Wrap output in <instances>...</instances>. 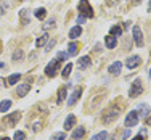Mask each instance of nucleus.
I'll return each mask as SVG.
<instances>
[{
	"label": "nucleus",
	"mask_w": 151,
	"mask_h": 140,
	"mask_svg": "<svg viewBox=\"0 0 151 140\" xmlns=\"http://www.w3.org/2000/svg\"><path fill=\"white\" fill-rule=\"evenodd\" d=\"M39 127H40V124H39V123L34 124V131H39Z\"/></svg>",
	"instance_id": "39"
},
{
	"label": "nucleus",
	"mask_w": 151,
	"mask_h": 140,
	"mask_svg": "<svg viewBox=\"0 0 151 140\" xmlns=\"http://www.w3.org/2000/svg\"><path fill=\"white\" fill-rule=\"evenodd\" d=\"M68 55H69V56H76V55H77V44H76V42H71V44L68 45Z\"/></svg>",
	"instance_id": "19"
},
{
	"label": "nucleus",
	"mask_w": 151,
	"mask_h": 140,
	"mask_svg": "<svg viewBox=\"0 0 151 140\" xmlns=\"http://www.w3.org/2000/svg\"><path fill=\"white\" fill-rule=\"evenodd\" d=\"M71 71H73V64H71V63H68L66 66L63 68V71H61V76L68 79V77H69V74H71Z\"/></svg>",
	"instance_id": "23"
},
{
	"label": "nucleus",
	"mask_w": 151,
	"mask_h": 140,
	"mask_svg": "<svg viewBox=\"0 0 151 140\" xmlns=\"http://www.w3.org/2000/svg\"><path fill=\"white\" fill-rule=\"evenodd\" d=\"M56 60H58L60 63H61V61H66V60H68V52H58Z\"/></svg>",
	"instance_id": "31"
},
{
	"label": "nucleus",
	"mask_w": 151,
	"mask_h": 140,
	"mask_svg": "<svg viewBox=\"0 0 151 140\" xmlns=\"http://www.w3.org/2000/svg\"><path fill=\"white\" fill-rule=\"evenodd\" d=\"M140 135H143V137H146V135H148V131H146V129H142V131H140Z\"/></svg>",
	"instance_id": "36"
},
{
	"label": "nucleus",
	"mask_w": 151,
	"mask_h": 140,
	"mask_svg": "<svg viewBox=\"0 0 151 140\" xmlns=\"http://www.w3.org/2000/svg\"><path fill=\"white\" fill-rule=\"evenodd\" d=\"M150 13H151V2H150Z\"/></svg>",
	"instance_id": "43"
},
{
	"label": "nucleus",
	"mask_w": 151,
	"mask_h": 140,
	"mask_svg": "<svg viewBox=\"0 0 151 140\" xmlns=\"http://www.w3.org/2000/svg\"><path fill=\"white\" fill-rule=\"evenodd\" d=\"M142 93H143L142 81H140V79H135V81L132 82V85H130V90H129V97H132V98H137V97H140Z\"/></svg>",
	"instance_id": "3"
},
{
	"label": "nucleus",
	"mask_w": 151,
	"mask_h": 140,
	"mask_svg": "<svg viewBox=\"0 0 151 140\" xmlns=\"http://www.w3.org/2000/svg\"><path fill=\"white\" fill-rule=\"evenodd\" d=\"M84 135H85V129H84V127L74 129V132H73V139H74V140H79V139H82Z\"/></svg>",
	"instance_id": "18"
},
{
	"label": "nucleus",
	"mask_w": 151,
	"mask_h": 140,
	"mask_svg": "<svg viewBox=\"0 0 151 140\" xmlns=\"http://www.w3.org/2000/svg\"><path fill=\"white\" fill-rule=\"evenodd\" d=\"M55 23H56L55 18H50V19L44 24V29H50V27H53V26H55Z\"/></svg>",
	"instance_id": "32"
},
{
	"label": "nucleus",
	"mask_w": 151,
	"mask_h": 140,
	"mask_svg": "<svg viewBox=\"0 0 151 140\" xmlns=\"http://www.w3.org/2000/svg\"><path fill=\"white\" fill-rule=\"evenodd\" d=\"M34 16L37 18V19H44V18L47 16V12H45V8H37L34 12Z\"/></svg>",
	"instance_id": "25"
},
{
	"label": "nucleus",
	"mask_w": 151,
	"mask_h": 140,
	"mask_svg": "<svg viewBox=\"0 0 151 140\" xmlns=\"http://www.w3.org/2000/svg\"><path fill=\"white\" fill-rule=\"evenodd\" d=\"M58 71H60V61H58L56 58L52 60V61H50V63L45 66V74H47L48 77H55V74L58 73Z\"/></svg>",
	"instance_id": "4"
},
{
	"label": "nucleus",
	"mask_w": 151,
	"mask_h": 140,
	"mask_svg": "<svg viewBox=\"0 0 151 140\" xmlns=\"http://www.w3.org/2000/svg\"><path fill=\"white\" fill-rule=\"evenodd\" d=\"M23 58H24V53H23V50H16V52L12 55V60H13V61H21Z\"/></svg>",
	"instance_id": "24"
},
{
	"label": "nucleus",
	"mask_w": 151,
	"mask_h": 140,
	"mask_svg": "<svg viewBox=\"0 0 151 140\" xmlns=\"http://www.w3.org/2000/svg\"><path fill=\"white\" fill-rule=\"evenodd\" d=\"M138 64H142V58H140L138 55L129 56V58L125 60V66H127L129 69H137V68H138Z\"/></svg>",
	"instance_id": "6"
},
{
	"label": "nucleus",
	"mask_w": 151,
	"mask_h": 140,
	"mask_svg": "<svg viewBox=\"0 0 151 140\" xmlns=\"http://www.w3.org/2000/svg\"><path fill=\"white\" fill-rule=\"evenodd\" d=\"M5 68H6V64L3 61H0V69H5Z\"/></svg>",
	"instance_id": "37"
},
{
	"label": "nucleus",
	"mask_w": 151,
	"mask_h": 140,
	"mask_svg": "<svg viewBox=\"0 0 151 140\" xmlns=\"http://www.w3.org/2000/svg\"><path fill=\"white\" fill-rule=\"evenodd\" d=\"M74 126H76V116L74 114H69V116L66 118V121H64V129H66V131H71Z\"/></svg>",
	"instance_id": "13"
},
{
	"label": "nucleus",
	"mask_w": 151,
	"mask_h": 140,
	"mask_svg": "<svg viewBox=\"0 0 151 140\" xmlns=\"http://www.w3.org/2000/svg\"><path fill=\"white\" fill-rule=\"evenodd\" d=\"M55 44H56V40H55V39H52V40H50L48 44H47V48H45V50H47V52H50V50H52L53 47H55Z\"/></svg>",
	"instance_id": "33"
},
{
	"label": "nucleus",
	"mask_w": 151,
	"mask_h": 140,
	"mask_svg": "<svg viewBox=\"0 0 151 140\" xmlns=\"http://www.w3.org/2000/svg\"><path fill=\"white\" fill-rule=\"evenodd\" d=\"M0 140H10L8 137H3V139H0Z\"/></svg>",
	"instance_id": "41"
},
{
	"label": "nucleus",
	"mask_w": 151,
	"mask_h": 140,
	"mask_svg": "<svg viewBox=\"0 0 151 140\" xmlns=\"http://www.w3.org/2000/svg\"><path fill=\"white\" fill-rule=\"evenodd\" d=\"M18 121H19V113H13V114L8 116V126L10 127H13L15 123H18Z\"/></svg>",
	"instance_id": "20"
},
{
	"label": "nucleus",
	"mask_w": 151,
	"mask_h": 140,
	"mask_svg": "<svg viewBox=\"0 0 151 140\" xmlns=\"http://www.w3.org/2000/svg\"><path fill=\"white\" fill-rule=\"evenodd\" d=\"M81 95H82V89H74L73 93L69 95V98H68V105H69V106L76 105V102L79 100V97H81Z\"/></svg>",
	"instance_id": "8"
},
{
	"label": "nucleus",
	"mask_w": 151,
	"mask_h": 140,
	"mask_svg": "<svg viewBox=\"0 0 151 140\" xmlns=\"http://www.w3.org/2000/svg\"><path fill=\"white\" fill-rule=\"evenodd\" d=\"M24 139H26V134L23 131H16L15 135H13V140H24Z\"/></svg>",
	"instance_id": "29"
},
{
	"label": "nucleus",
	"mask_w": 151,
	"mask_h": 140,
	"mask_svg": "<svg viewBox=\"0 0 151 140\" xmlns=\"http://www.w3.org/2000/svg\"><path fill=\"white\" fill-rule=\"evenodd\" d=\"M150 77H151V69H150Z\"/></svg>",
	"instance_id": "44"
},
{
	"label": "nucleus",
	"mask_w": 151,
	"mask_h": 140,
	"mask_svg": "<svg viewBox=\"0 0 151 140\" xmlns=\"http://www.w3.org/2000/svg\"><path fill=\"white\" fill-rule=\"evenodd\" d=\"M109 140H116V137H111V139H109Z\"/></svg>",
	"instance_id": "42"
},
{
	"label": "nucleus",
	"mask_w": 151,
	"mask_h": 140,
	"mask_svg": "<svg viewBox=\"0 0 151 140\" xmlns=\"http://www.w3.org/2000/svg\"><path fill=\"white\" fill-rule=\"evenodd\" d=\"M3 13H5V8H3L2 5H0V15H3Z\"/></svg>",
	"instance_id": "40"
},
{
	"label": "nucleus",
	"mask_w": 151,
	"mask_h": 140,
	"mask_svg": "<svg viewBox=\"0 0 151 140\" xmlns=\"http://www.w3.org/2000/svg\"><path fill=\"white\" fill-rule=\"evenodd\" d=\"M121 69H122V63L121 61H114L113 64L108 66V73L109 74H119Z\"/></svg>",
	"instance_id": "11"
},
{
	"label": "nucleus",
	"mask_w": 151,
	"mask_h": 140,
	"mask_svg": "<svg viewBox=\"0 0 151 140\" xmlns=\"http://www.w3.org/2000/svg\"><path fill=\"white\" fill-rule=\"evenodd\" d=\"M117 116H119V108L113 106V108H109V110L105 111V114H103V123H105V124H111L113 121L117 119Z\"/></svg>",
	"instance_id": "2"
},
{
	"label": "nucleus",
	"mask_w": 151,
	"mask_h": 140,
	"mask_svg": "<svg viewBox=\"0 0 151 140\" xmlns=\"http://www.w3.org/2000/svg\"><path fill=\"white\" fill-rule=\"evenodd\" d=\"M64 139H66V134H64V132H56V134L52 135L50 140H64Z\"/></svg>",
	"instance_id": "30"
},
{
	"label": "nucleus",
	"mask_w": 151,
	"mask_h": 140,
	"mask_svg": "<svg viewBox=\"0 0 151 140\" xmlns=\"http://www.w3.org/2000/svg\"><path fill=\"white\" fill-rule=\"evenodd\" d=\"M29 90H31L29 84H21V85H18V87H16V95L23 98V97H26L27 93H29Z\"/></svg>",
	"instance_id": "9"
},
{
	"label": "nucleus",
	"mask_w": 151,
	"mask_h": 140,
	"mask_svg": "<svg viewBox=\"0 0 151 140\" xmlns=\"http://www.w3.org/2000/svg\"><path fill=\"white\" fill-rule=\"evenodd\" d=\"M138 113H137V110H134V111H130V113L127 114V116H125V126H127V127H134V126H137V123H138Z\"/></svg>",
	"instance_id": "5"
},
{
	"label": "nucleus",
	"mask_w": 151,
	"mask_h": 140,
	"mask_svg": "<svg viewBox=\"0 0 151 140\" xmlns=\"http://www.w3.org/2000/svg\"><path fill=\"white\" fill-rule=\"evenodd\" d=\"M129 137H130V129H127V131L122 134V139H129Z\"/></svg>",
	"instance_id": "35"
},
{
	"label": "nucleus",
	"mask_w": 151,
	"mask_h": 140,
	"mask_svg": "<svg viewBox=\"0 0 151 140\" xmlns=\"http://www.w3.org/2000/svg\"><path fill=\"white\" fill-rule=\"evenodd\" d=\"M77 8H79V13H81L82 16L85 18H93V8L90 6V3H88V0H81V2L77 3Z\"/></svg>",
	"instance_id": "1"
},
{
	"label": "nucleus",
	"mask_w": 151,
	"mask_h": 140,
	"mask_svg": "<svg viewBox=\"0 0 151 140\" xmlns=\"http://www.w3.org/2000/svg\"><path fill=\"white\" fill-rule=\"evenodd\" d=\"M85 19H87L85 16L79 15V16H77V19H76V21H77V26H81V24H84V23H85Z\"/></svg>",
	"instance_id": "34"
},
{
	"label": "nucleus",
	"mask_w": 151,
	"mask_h": 140,
	"mask_svg": "<svg viewBox=\"0 0 151 140\" xmlns=\"http://www.w3.org/2000/svg\"><path fill=\"white\" fill-rule=\"evenodd\" d=\"M132 140H143V135H137V137H134Z\"/></svg>",
	"instance_id": "38"
},
{
	"label": "nucleus",
	"mask_w": 151,
	"mask_h": 140,
	"mask_svg": "<svg viewBox=\"0 0 151 140\" xmlns=\"http://www.w3.org/2000/svg\"><path fill=\"white\" fill-rule=\"evenodd\" d=\"M27 10H21V13H19V16H21V21H23V24H29V18H27Z\"/></svg>",
	"instance_id": "28"
},
{
	"label": "nucleus",
	"mask_w": 151,
	"mask_h": 140,
	"mask_svg": "<svg viewBox=\"0 0 151 140\" xmlns=\"http://www.w3.org/2000/svg\"><path fill=\"white\" fill-rule=\"evenodd\" d=\"M90 56H81L79 58V61H77V66H79V69H87L88 66H90Z\"/></svg>",
	"instance_id": "12"
},
{
	"label": "nucleus",
	"mask_w": 151,
	"mask_h": 140,
	"mask_svg": "<svg viewBox=\"0 0 151 140\" xmlns=\"http://www.w3.org/2000/svg\"><path fill=\"white\" fill-rule=\"evenodd\" d=\"M150 106L148 105H140L138 108H137V113H138V118H143V119H146V118L150 116Z\"/></svg>",
	"instance_id": "10"
},
{
	"label": "nucleus",
	"mask_w": 151,
	"mask_h": 140,
	"mask_svg": "<svg viewBox=\"0 0 151 140\" xmlns=\"http://www.w3.org/2000/svg\"><path fill=\"white\" fill-rule=\"evenodd\" d=\"M81 34H82V27L81 26H74L73 29L69 31V39H77Z\"/></svg>",
	"instance_id": "17"
},
{
	"label": "nucleus",
	"mask_w": 151,
	"mask_h": 140,
	"mask_svg": "<svg viewBox=\"0 0 151 140\" xmlns=\"http://www.w3.org/2000/svg\"><path fill=\"white\" fill-rule=\"evenodd\" d=\"M134 40H135V45L137 47H143V34H142V29L140 26H134Z\"/></svg>",
	"instance_id": "7"
},
{
	"label": "nucleus",
	"mask_w": 151,
	"mask_h": 140,
	"mask_svg": "<svg viewBox=\"0 0 151 140\" xmlns=\"http://www.w3.org/2000/svg\"><path fill=\"white\" fill-rule=\"evenodd\" d=\"M19 79H21V74H19V73H16V74H12V76L8 77V81H6V84H8V85H15L16 82L19 81Z\"/></svg>",
	"instance_id": "21"
},
{
	"label": "nucleus",
	"mask_w": 151,
	"mask_h": 140,
	"mask_svg": "<svg viewBox=\"0 0 151 140\" xmlns=\"http://www.w3.org/2000/svg\"><path fill=\"white\" fill-rule=\"evenodd\" d=\"M47 42H48V34H47V32H44V34H42L40 37L37 39V40H35V47H37V48H39V47H44Z\"/></svg>",
	"instance_id": "16"
},
{
	"label": "nucleus",
	"mask_w": 151,
	"mask_h": 140,
	"mask_svg": "<svg viewBox=\"0 0 151 140\" xmlns=\"http://www.w3.org/2000/svg\"><path fill=\"white\" fill-rule=\"evenodd\" d=\"M12 108V102L10 100H3L2 103H0V113H5V111H8Z\"/></svg>",
	"instance_id": "22"
},
{
	"label": "nucleus",
	"mask_w": 151,
	"mask_h": 140,
	"mask_svg": "<svg viewBox=\"0 0 151 140\" xmlns=\"http://www.w3.org/2000/svg\"><path fill=\"white\" fill-rule=\"evenodd\" d=\"M105 45L108 47V48H114V47L117 45V39L114 37V35H106V39H105Z\"/></svg>",
	"instance_id": "15"
},
{
	"label": "nucleus",
	"mask_w": 151,
	"mask_h": 140,
	"mask_svg": "<svg viewBox=\"0 0 151 140\" xmlns=\"http://www.w3.org/2000/svg\"><path fill=\"white\" fill-rule=\"evenodd\" d=\"M66 93H68V87H60V90H58V98H56V103L58 105H61V103L66 100Z\"/></svg>",
	"instance_id": "14"
},
{
	"label": "nucleus",
	"mask_w": 151,
	"mask_h": 140,
	"mask_svg": "<svg viewBox=\"0 0 151 140\" xmlns=\"http://www.w3.org/2000/svg\"><path fill=\"white\" fill-rule=\"evenodd\" d=\"M109 34L114 35V37H119V35L122 34V27H121V26H113V27L109 29Z\"/></svg>",
	"instance_id": "26"
},
{
	"label": "nucleus",
	"mask_w": 151,
	"mask_h": 140,
	"mask_svg": "<svg viewBox=\"0 0 151 140\" xmlns=\"http://www.w3.org/2000/svg\"><path fill=\"white\" fill-rule=\"evenodd\" d=\"M108 139V132L103 131V132H98V134H95L92 137V140H106Z\"/></svg>",
	"instance_id": "27"
}]
</instances>
